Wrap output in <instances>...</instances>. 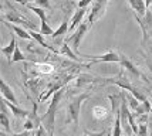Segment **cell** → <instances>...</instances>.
Returning a JSON list of instances; mask_svg holds the SVG:
<instances>
[{
    "mask_svg": "<svg viewBox=\"0 0 152 136\" xmlns=\"http://www.w3.org/2000/svg\"><path fill=\"white\" fill-rule=\"evenodd\" d=\"M31 136H36V133H34V132H33V135H31Z\"/></svg>",
    "mask_w": 152,
    "mask_h": 136,
    "instance_id": "30",
    "label": "cell"
},
{
    "mask_svg": "<svg viewBox=\"0 0 152 136\" xmlns=\"http://www.w3.org/2000/svg\"><path fill=\"white\" fill-rule=\"evenodd\" d=\"M110 0H94V4L91 6V12L88 16V24L93 26L94 23L99 20L107 10V4H108Z\"/></svg>",
    "mask_w": 152,
    "mask_h": 136,
    "instance_id": "4",
    "label": "cell"
},
{
    "mask_svg": "<svg viewBox=\"0 0 152 136\" xmlns=\"http://www.w3.org/2000/svg\"><path fill=\"white\" fill-rule=\"evenodd\" d=\"M28 33H30V36H31V39L33 40H36L37 43H39L41 47H44V48H47V50H50V51H53V52H60V51H57L56 48H53L51 45H48L44 41V39H43V34L41 33H37V31H34V30H31V28H28Z\"/></svg>",
    "mask_w": 152,
    "mask_h": 136,
    "instance_id": "14",
    "label": "cell"
},
{
    "mask_svg": "<svg viewBox=\"0 0 152 136\" xmlns=\"http://www.w3.org/2000/svg\"><path fill=\"white\" fill-rule=\"evenodd\" d=\"M68 30H70V26H68V21H63V23H61V26H60L58 28H57V30L54 31V34L51 36V39L56 40L57 37H60V36H63V34H66V33L68 31Z\"/></svg>",
    "mask_w": 152,
    "mask_h": 136,
    "instance_id": "19",
    "label": "cell"
},
{
    "mask_svg": "<svg viewBox=\"0 0 152 136\" xmlns=\"http://www.w3.org/2000/svg\"><path fill=\"white\" fill-rule=\"evenodd\" d=\"M64 97V88L58 89L57 92L53 94V98H51V102L47 108L46 113L41 116V125L44 126L48 132V135L53 136L54 133V126H56V113H57V109H58V105L61 102V99Z\"/></svg>",
    "mask_w": 152,
    "mask_h": 136,
    "instance_id": "1",
    "label": "cell"
},
{
    "mask_svg": "<svg viewBox=\"0 0 152 136\" xmlns=\"http://www.w3.org/2000/svg\"><path fill=\"white\" fill-rule=\"evenodd\" d=\"M105 136H113V132H108V133H107Z\"/></svg>",
    "mask_w": 152,
    "mask_h": 136,
    "instance_id": "29",
    "label": "cell"
},
{
    "mask_svg": "<svg viewBox=\"0 0 152 136\" xmlns=\"http://www.w3.org/2000/svg\"><path fill=\"white\" fill-rule=\"evenodd\" d=\"M78 55L83 57V58H88L91 61V64H97V63H121V55L114 50L105 52L102 55H86V54H78Z\"/></svg>",
    "mask_w": 152,
    "mask_h": 136,
    "instance_id": "3",
    "label": "cell"
},
{
    "mask_svg": "<svg viewBox=\"0 0 152 136\" xmlns=\"http://www.w3.org/2000/svg\"><path fill=\"white\" fill-rule=\"evenodd\" d=\"M93 116L94 119H97V121H105L108 115H110V111L107 109L105 106H101V105H97V106H93Z\"/></svg>",
    "mask_w": 152,
    "mask_h": 136,
    "instance_id": "13",
    "label": "cell"
},
{
    "mask_svg": "<svg viewBox=\"0 0 152 136\" xmlns=\"http://www.w3.org/2000/svg\"><path fill=\"white\" fill-rule=\"evenodd\" d=\"M34 68L41 74H51L54 71V67L51 64H48V63H36Z\"/></svg>",
    "mask_w": 152,
    "mask_h": 136,
    "instance_id": "16",
    "label": "cell"
},
{
    "mask_svg": "<svg viewBox=\"0 0 152 136\" xmlns=\"http://www.w3.org/2000/svg\"><path fill=\"white\" fill-rule=\"evenodd\" d=\"M3 99H4V98H3ZM4 102H6L7 108L10 109V112H12V113H13L16 118H21V119H23V118H26V119H27V118L30 116V112H28L27 109H23V108H20L19 105L9 102L7 99H4Z\"/></svg>",
    "mask_w": 152,
    "mask_h": 136,
    "instance_id": "8",
    "label": "cell"
},
{
    "mask_svg": "<svg viewBox=\"0 0 152 136\" xmlns=\"http://www.w3.org/2000/svg\"><path fill=\"white\" fill-rule=\"evenodd\" d=\"M121 64H122V67H124L125 70H128V71L131 72L132 75H135V77H138V78H144V75L141 74V71H139L138 68L126 58V57H124V55H121Z\"/></svg>",
    "mask_w": 152,
    "mask_h": 136,
    "instance_id": "12",
    "label": "cell"
},
{
    "mask_svg": "<svg viewBox=\"0 0 152 136\" xmlns=\"http://www.w3.org/2000/svg\"><path fill=\"white\" fill-rule=\"evenodd\" d=\"M105 135V130L102 132H88V130H84V136H104Z\"/></svg>",
    "mask_w": 152,
    "mask_h": 136,
    "instance_id": "28",
    "label": "cell"
},
{
    "mask_svg": "<svg viewBox=\"0 0 152 136\" xmlns=\"http://www.w3.org/2000/svg\"><path fill=\"white\" fill-rule=\"evenodd\" d=\"M125 97H126V101H128L126 104L129 105V108H131V109H132L134 112H135V111H137V109L139 108L141 102H139V101H138V99H137L135 97H131V95H128L126 92H125Z\"/></svg>",
    "mask_w": 152,
    "mask_h": 136,
    "instance_id": "20",
    "label": "cell"
},
{
    "mask_svg": "<svg viewBox=\"0 0 152 136\" xmlns=\"http://www.w3.org/2000/svg\"><path fill=\"white\" fill-rule=\"evenodd\" d=\"M34 4L40 9H44V7H48V0H34Z\"/></svg>",
    "mask_w": 152,
    "mask_h": 136,
    "instance_id": "27",
    "label": "cell"
},
{
    "mask_svg": "<svg viewBox=\"0 0 152 136\" xmlns=\"http://www.w3.org/2000/svg\"><path fill=\"white\" fill-rule=\"evenodd\" d=\"M90 98V92H84L78 97L73 98L68 105H67V119L66 123H73L74 129L78 128V123H80V111H81V105L84 101H87Z\"/></svg>",
    "mask_w": 152,
    "mask_h": 136,
    "instance_id": "2",
    "label": "cell"
},
{
    "mask_svg": "<svg viewBox=\"0 0 152 136\" xmlns=\"http://www.w3.org/2000/svg\"><path fill=\"white\" fill-rule=\"evenodd\" d=\"M108 99L111 101V106H113V112L115 111H119L118 106H121V97H117V95H108ZM117 113V112H115Z\"/></svg>",
    "mask_w": 152,
    "mask_h": 136,
    "instance_id": "22",
    "label": "cell"
},
{
    "mask_svg": "<svg viewBox=\"0 0 152 136\" xmlns=\"http://www.w3.org/2000/svg\"><path fill=\"white\" fill-rule=\"evenodd\" d=\"M151 113H152V109H151Z\"/></svg>",
    "mask_w": 152,
    "mask_h": 136,
    "instance_id": "31",
    "label": "cell"
},
{
    "mask_svg": "<svg viewBox=\"0 0 152 136\" xmlns=\"http://www.w3.org/2000/svg\"><path fill=\"white\" fill-rule=\"evenodd\" d=\"M0 88H1V95H3L4 99H7V101L12 102V104H16V105L19 104V102H17V98H16L13 89H12V87H9L4 79H0Z\"/></svg>",
    "mask_w": 152,
    "mask_h": 136,
    "instance_id": "7",
    "label": "cell"
},
{
    "mask_svg": "<svg viewBox=\"0 0 152 136\" xmlns=\"http://www.w3.org/2000/svg\"><path fill=\"white\" fill-rule=\"evenodd\" d=\"M138 136H148V125L146 123H139Z\"/></svg>",
    "mask_w": 152,
    "mask_h": 136,
    "instance_id": "24",
    "label": "cell"
},
{
    "mask_svg": "<svg viewBox=\"0 0 152 136\" xmlns=\"http://www.w3.org/2000/svg\"><path fill=\"white\" fill-rule=\"evenodd\" d=\"M86 9H78L75 13H74L73 19H71V24H70V30L68 31H74V30H77V27L83 23V19H84V16H86Z\"/></svg>",
    "mask_w": 152,
    "mask_h": 136,
    "instance_id": "11",
    "label": "cell"
},
{
    "mask_svg": "<svg viewBox=\"0 0 152 136\" xmlns=\"http://www.w3.org/2000/svg\"><path fill=\"white\" fill-rule=\"evenodd\" d=\"M60 54H61V55H64V57H67V58L73 60V61L80 63V58L73 52V50L70 48V45H68V43H67V41H64V43H63V45H61V50H60Z\"/></svg>",
    "mask_w": 152,
    "mask_h": 136,
    "instance_id": "15",
    "label": "cell"
},
{
    "mask_svg": "<svg viewBox=\"0 0 152 136\" xmlns=\"http://www.w3.org/2000/svg\"><path fill=\"white\" fill-rule=\"evenodd\" d=\"M132 136H134V135H132Z\"/></svg>",
    "mask_w": 152,
    "mask_h": 136,
    "instance_id": "32",
    "label": "cell"
},
{
    "mask_svg": "<svg viewBox=\"0 0 152 136\" xmlns=\"http://www.w3.org/2000/svg\"><path fill=\"white\" fill-rule=\"evenodd\" d=\"M115 123H114L113 128V136H121V132H122V126H121V115H119V111L115 113Z\"/></svg>",
    "mask_w": 152,
    "mask_h": 136,
    "instance_id": "18",
    "label": "cell"
},
{
    "mask_svg": "<svg viewBox=\"0 0 152 136\" xmlns=\"http://www.w3.org/2000/svg\"><path fill=\"white\" fill-rule=\"evenodd\" d=\"M26 57H24V54L21 52V50H20V47L17 45L16 47V51H14L13 54V58H12V63L10 64H13V63H19V61H26Z\"/></svg>",
    "mask_w": 152,
    "mask_h": 136,
    "instance_id": "21",
    "label": "cell"
},
{
    "mask_svg": "<svg viewBox=\"0 0 152 136\" xmlns=\"http://www.w3.org/2000/svg\"><path fill=\"white\" fill-rule=\"evenodd\" d=\"M0 106H1V112H0V123H1V128H3V132H10V121H9V112H7V105L4 102V99H1L0 102Z\"/></svg>",
    "mask_w": 152,
    "mask_h": 136,
    "instance_id": "6",
    "label": "cell"
},
{
    "mask_svg": "<svg viewBox=\"0 0 152 136\" xmlns=\"http://www.w3.org/2000/svg\"><path fill=\"white\" fill-rule=\"evenodd\" d=\"M31 135H33V132H28V130H23L20 133H12V135H6L4 132L0 133V136H31Z\"/></svg>",
    "mask_w": 152,
    "mask_h": 136,
    "instance_id": "26",
    "label": "cell"
},
{
    "mask_svg": "<svg viewBox=\"0 0 152 136\" xmlns=\"http://www.w3.org/2000/svg\"><path fill=\"white\" fill-rule=\"evenodd\" d=\"M4 23V26L9 27L12 31L16 34V36H19V37H21V39H24V40H31V36H30V33L27 31V30H24L23 27H19V26H16V24H10L9 21H3Z\"/></svg>",
    "mask_w": 152,
    "mask_h": 136,
    "instance_id": "10",
    "label": "cell"
},
{
    "mask_svg": "<svg viewBox=\"0 0 152 136\" xmlns=\"http://www.w3.org/2000/svg\"><path fill=\"white\" fill-rule=\"evenodd\" d=\"M23 130H28V132H34V130H36V125H34V122L30 119V118L26 119L24 126H23Z\"/></svg>",
    "mask_w": 152,
    "mask_h": 136,
    "instance_id": "23",
    "label": "cell"
},
{
    "mask_svg": "<svg viewBox=\"0 0 152 136\" xmlns=\"http://www.w3.org/2000/svg\"><path fill=\"white\" fill-rule=\"evenodd\" d=\"M26 6H27V9H30L31 12H34V13L39 16L40 20H41V24H46L47 16H46V12H44L43 9H40V7H37V6H31V4H26Z\"/></svg>",
    "mask_w": 152,
    "mask_h": 136,
    "instance_id": "17",
    "label": "cell"
},
{
    "mask_svg": "<svg viewBox=\"0 0 152 136\" xmlns=\"http://www.w3.org/2000/svg\"><path fill=\"white\" fill-rule=\"evenodd\" d=\"M34 133H36V136H50L48 135V132H47V129L43 126V125H40L39 128L34 130Z\"/></svg>",
    "mask_w": 152,
    "mask_h": 136,
    "instance_id": "25",
    "label": "cell"
},
{
    "mask_svg": "<svg viewBox=\"0 0 152 136\" xmlns=\"http://www.w3.org/2000/svg\"><path fill=\"white\" fill-rule=\"evenodd\" d=\"M88 23H81L78 27H77V30L74 31V34L70 37V39H67L66 41L67 43H70V44L73 45V48L75 50V51H78L80 50V44H81V41H83V39H84V36L87 34V30H88ZM80 52V51H78Z\"/></svg>",
    "mask_w": 152,
    "mask_h": 136,
    "instance_id": "5",
    "label": "cell"
},
{
    "mask_svg": "<svg viewBox=\"0 0 152 136\" xmlns=\"http://www.w3.org/2000/svg\"><path fill=\"white\" fill-rule=\"evenodd\" d=\"M14 36H16V34L13 33V34H12V39H10V43H9V45L1 47V52H3V55H4V57L7 58V61H9V63H12L13 54H14V51H16V47H17Z\"/></svg>",
    "mask_w": 152,
    "mask_h": 136,
    "instance_id": "9",
    "label": "cell"
}]
</instances>
